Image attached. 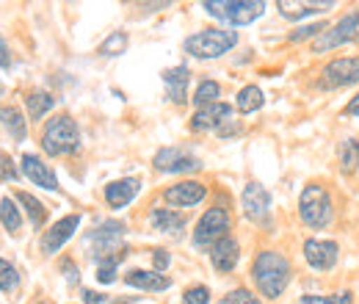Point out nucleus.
I'll return each mask as SVG.
<instances>
[{"label": "nucleus", "mask_w": 359, "mask_h": 304, "mask_svg": "<svg viewBox=\"0 0 359 304\" xmlns=\"http://www.w3.org/2000/svg\"><path fill=\"white\" fill-rule=\"evenodd\" d=\"M252 279L257 285V291L266 296V299H279L290 282V263L282 252H273L266 249L255 258L252 265Z\"/></svg>", "instance_id": "obj_1"}, {"label": "nucleus", "mask_w": 359, "mask_h": 304, "mask_svg": "<svg viewBox=\"0 0 359 304\" xmlns=\"http://www.w3.org/2000/svg\"><path fill=\"white\" fill-rule=\"evenodd\" d=\"M42 147L47 155H72L81 150V131L72 117L58 114L42 131Z\"/></svg>", "instance_id": "obj_2"}, {"label": "nucleus", "mask_w": 359, "mask_h": 304, "mask_svg": "<svg viewBox=\"0 0 359 304\" xmlns=\"http://www.w3.org/2000/svg\"><path fill=\"white\" fill-rule=\"evenodd\" d=\"M202 8L210 17L224 20L229 25H249L263 17L266 3L263 0H205Z\"/></svg>", "instance_id": "obj_3"}, {"label": "nucleus", "mask_w": 359, "mask_h": 304, "mask_svg": "<svg viewBox=\"0 0 359 304\" xmlns=\"http://www.w3.org/2000/svg\"><path fill=\"white\" fill-rule=\"evenodd\" d=\"M332 213H334V208H332V197H329V191L323 188V185H307L304 191H302V197H299V216L304 224H310L315 230H323V227H329L332 224Z\"/></svg>", "instance_id": "obj_4"}, {"label": "nucleus", "mask_w": 359, "mask_h": 304, "mask_svg": "<svg viewBox=\"0 0 359 304\" xmlns=\"http://www.w3.org/2000/svg\"><path fill=\"white\" fill-rule=\"evenodd\" d=\"M235 44H238L235 31L208 28V31H199V34L185 39V53H191L194 58H219V55H224L226 50H232Z\"/></svg>", "instance_id": "obj_5"}, {"label": "nucleus", "mask_w": 359, "mask_h": 304, "mask_svg": "<svg viewBox=\"0 0 359 304\" xmlns=\"http://www.w3.org/2000/svg\"><path fill=\"white\" fill-rule=\"evenodd\" d=\"M359 39V8L357 11H348L337 25L326 28L320 37L313 39V53H326V50H334L340 44H351Z\"/></svg>", "instance_id": "obj_6"}, {"label": "nucleus", "mask_w": 359, "mask_h": 304, "mask_svg": "<svg viewBox=\"0 0 359 304\" xmlns=\"http://www.w3.org/2000/svg\"><path fill=\"white\" fill-rule=\"evenodd\" d=\"M125 224L122 221H102L94 232L89 235V246H91V255L97 260L102 258H111V255H125L122 249V235H125Z\"/></svg>", "instance_id": "obj_7"}, {"label": "nucleus", "mask_w": 359, "mask_h": 304, "mask_svg": "<svg viewBox=\"0 0 359 304\" xmlns=\"http://www.w3.org/2000/svg\"><path fill=\"white\" fill-rule=\"evenodd\" d=\"M226 235H229V213L224 208H210L199 218V224L194 230V246H199V249L210 246L213 249V244H219Z\"/></svg>", "instance_id": "obj_8"}, {"label": "nucleus", "mask_w": 359, "mask_h": 304, "mask_svg": "<svg viewBox=\"0 0 359 304\" xmlns=\"http://www.w3.org/2000/svg\"><path fill=\"white\" fill-rule=\"evenodd\" d=\"M357 81H359V58H334L320 72V86L323 88H343L357 84Z\"/></svg>", "instance_id": "obj_9"}, {"label": "nucleus", "mask_w": 359, "mask_h": 304, "mask_svg": "<svg viewBox=\"0 0 359 304\" xmlns=\"http://www.w3.org/2000/svg\"><path fill=\"white\" fill-rule=\"evenodd\" d=\"M155 169L158 172H169V174H180V172H196L202 169L199 158H194L191 152L180 150V147H163L155 152Z\"/></svg>", "instance_id": "obj_10"}, {"label": "nucleus", "mask_w": 359, "mask_h": 304, "mask_svg": "<svg viewBox=\"0 0 359 304\" xmlns=\"http://www.w3.org/2000/svg\"><path fill=\"white\" fill-rule=\"evenodd\" d=\"M241 205H243V213H246L249 221H255V224H266V221H269L271 197L260 183H249V185L243 188Z\"/></svg>", "instance_id": "obj_11"}, {"label": "nucleus", "mask_w": 359, "mask_h": 304, "mask_svg": "<svg viewBox=\"0 0 359 304\" xmlns=\"http://www.w3.org/2000/svg\"><path fill=\"white\" fill-rule=\"evenodd\" d=\"M208 188L199 183V180H182L177 185H169L163 191V199L172 205V208H194L205 199Z\"/></svg>", "instance_id": "obj_12"}, {"label": "nucleus", "mask_w": 359, "mask_h": 304, "mask_svg": "<svg viewBox=\"0 0 359 304\" xmlns=\"http://www.w3.org/2000/svg\"><path fill=\"white\" fill-rule=\"evenodd\" d=\"M78 227H81V213H72V216H64L61 221H55L45 235H42V252L45 255H55L75 235Z\"/></svg>", "instance_id": "obj_13"}, {"label": "nucleus", "mask_w": 359, "mask_h": 304, "mask_svg": "<svg viewBox=\"0 0 359 304\" xmlns=\"http://www.w3.org/2000/svg\"><path fill=\"white\" fill-rule=\"evenodd\" d=\"M337 244L334 241H326V238H310L307 244H304V258L307 263L313 265L315 271H329V268H334V263H337Z\"/></svg>", "instance_id": "obj_14"}, {"label": "nucleus", "mask_w": 359, "mask_h": 304, "mask_svg": "<svg viewBox=\"0 0 359 304\" xmlns=\"http://www.w3.org/2000/svg\"><path fill=\"white\" fill-rule=\"evenodd\" d=\"M232 119V105L226 103H213V105H205L194 114L191 119V128L194 131H222L226 122Z\"/></svg>", "instance_id": "obj_15"}, {"label": "nucleus", "mask_w": 359, "mask_h": 304, "mask_svg": "<svg viewBox=\"0 0 359 304\" xmlns=\"http://www.w3.org/2000/svg\"><path fill=\"white\" fill-rule=\"evenodd\" d=\"M22 174H25L34 185H39V188L58 191V177L53 174V169L47 166L39 155H31V152H28V155H22Z\"/></svg>", "instance_id": "obj_16"}, {"label": "nucleus", "mask_w": 359, "mask_h": 304, "mask_svg": "<svg viewBox=\"0 0 359 304\" xmlns=\"http://www.w3.org/2000/svg\"><path fill=\"white\" fill-rule=\"evenodd\" d=\"M141 191V180H135V177H125V180H114V183H108L105 185V202L111 205V208H125V205H130L135 199V194Z\"/></svg>", "instance_id": "obj_17"}, {"label": "nucleus", "mask_w": 359, "mask_h": 304, "mask_svg": "<svg viewBox=\"0 0 359 304\" xmlns=\"http://www.w3.org/2000/svg\"><path fill=\"white\" fill-rule=\"evenodd\" d=\"M125 282L133 285L138 291H147V293H161V291H169L172 288V279L158 274V271H144V268H133L125 274Z\"/></svg>", "instance_id": "obj_18"}, {"label": "nucleus", "mask_w": 359, "mask_h": 304, "mask_svg": "<svg viewBox=\"0 0 359 304\" xmlns=\"http://www.w3.org/2000/svg\"><path fill=\"white\" fill-rule=\"evenodd\" d=\"M238 258H241V246L229 235L222 238L219 244H213V249H210V263L216 271H232L238 265Z\"/></svg>", "instance_id": "obj_19"}, {"label": "nucleus", "mask_w": 359, "mask_h": 304, "mask_svg": "<svg viewBox=\"0 0 359 304\" xmlns=\"http://www.w3.org/2000/svg\"><path fill=\"white\" fill-rule=\"evenodd\" d=\"M188 81H191V72H188V67H185V64L172 67V70H166V72H163V84H166V91H169L172 103L182 105V103L188 100Z\"/></svg>", "instance_id": "obj_20"}, {"label": "nucleus", "mask_w": 359, "mask_h": 304, "mask_svg": "<svg viewBox=\"0 0 359 304\" xmlns=\"http://www.w3.org/2000/svg\"><path fill=\"white\" fill-rule=\"evenodd\" d=\"M276 8H279V14L287 17V20H304V17H310V14H326L329 8H334V3H332V0H326V3H293V0H279Z\"/></svg>", "instance_id": "obj_21"}, {"label": "nucleus", "mask_w": 359, "mask_h": 304, "mask_svg": "<svg viewBox=\"0 0 359 304\" xmlns=\"http://www.w3.org/2000/svg\"><path fill=\"white\" fill-rule=\"evenodd\" d=\"M149 224H152V230H158V232H172V235H177L180 230L185 227V216L177 213V211H172V208H155V211L149 213Z\"/></svg>", "instance_id": "obj_22"}, {"label": "nucleus", "mask_w": 359, "mask_h": 304, "mask_svg": "<svg viewBox=\"0 0 359 304\" xmlns=\"http://www.w3.org/2000/svg\"><path fill=\"white\" fill-rule=\"evenodd\" d=\"M0 122H3V128H6V131L14 136V141H25L28 125H25V119H22L20 108H14V105L3 108V111H0Z\"/></svg>", "instance_id": "obj_23"}, {"label": "nucleus", "mask_w": 359, "mask_h": 304, "mask_svg": "<svg viewBox=\"0 0 359 304\" xmlns=\"http://www.w3.org/2000/svg\"><path fill=\"white\" fill-rule=\"evenodd\" d=\"M25 105H28V119L31 122H39L47 111L55 105V97H50L47 91H31L25 97Z\"/></svg>", "instance_id": "obj_24"}, {"label": "nucleus", "mask_w": 359, "mask_h": 304, "mask_svg": "<svg viewBox=\"0 0 359 304\" xmlns=\"http://www.w3.org/2000/svg\"><path fill=\"white\" fill-rule=\"evenodd\" d=\"M0 224H3V230H8L11 235H17V232H20V227H22L20 208L14 205V199H11V197H3V199H0Z\"/></svg>", "instance_id": "obj_25"}, {"label": "nucleus", "mask_w": 359, "mask_h": 304, "mask_svg": "<svg viewBox=\"0 0 359 304\" xmlns=\"http://www.w3.org/2000/svg\"><path fill=\"white\" fill-rule=\"evenodd\" d=\"M359 169V141L357 138H343L340 144V172L354 174Z\"/></svg>", "instance_id": "obj_26"}, {"label": "nucleus", "mask_w": 359, "mask_h": 304, "mask_svg": "<svg viewBox=\"0 0 359 304\" xmlns=\"http://www.w3.org/2000/svg\"><path fill=\"white\" fill-rule=\"evenodd\" d=\"M17 199L22 202V208H25V213H28V218H31L34 227H42V224H45L47 208L36 199V197H31L28 191H17Z\"/></svg>", "instance_id": "obj_27"}, {"label": "nucleus", "mask_w": 359, "mask_h": 304, "mask_svg": "<svg viewBox=\"0 0 359 304\" xmlns=\"http://www.w3.org/2000/svg\"><path fill=\"white\" fill-rule=\"evenodd\" d=\"M235 105H238L241 114H252V111L263 108V91H260L257 86H243L241 91H238Z\"/></svg>", "instance_id": "obj_28"}, {"label": "nucleus", "mask_w": 359, "mask_h": 304, "mask_svg": "<svg viewBox=\"0 0 359 304\" xmlns=\"http://www.w3.org/2000/svg\"><path fill=\"white\" fill-rule=\"evenodd\" d=\"M222 94V88L216 81H202L199 86H196V94H194V103L199 105V108H205V105H213V103H219L216 97Z\"/></svg>", "instance_id": "obj_29"}, {"label": "nucleus", "mask_w": 359, "mask_h": 304, "mask_svg": "<svg viewBox=\"0 0 359 304\" xmlns=\"http://www.w3.org/2000/svg\"><path fill=\"white\" fill-rule=\"evenodd\" d=\"M125 255H111V258H102V260H97V279L102 282V285H111L114 279H116V268H119V260H122Z\"/></svg>", "instance_id": "obj_30"}, {"label": "nucleus", "mask_w": 359, "mask_h": 304, "mask_svg": "<svg viewBox=\"0 0 359 304\" xmlns=\"http://www.w3.org/2000/svg\"><path fill=\"white\" fill-rule=\"evenodd\" d=\"M17 285H20V271L8 260L0 258V291L11 293V291H17Z\"/></svg>", "instance_id": "obj_31"}, {"label": "nucleus", "mask_w": 359, "mask_h": 304, "mask_svg": "<svg viewBox=\"0 0 359 304\" xmlns=\"http://www.w3.org/2000/svg\"><path fill=\"white\" fill-rule=\"evenodd\" d=\"M125 47H128V34L116 31V34H111L105 42L100 44V53L102 55H119V53H125Z\"/></svg>", "instance_id": "obj_32"}, {"label": "nucleus", "mask_w": 359, "mask_h": 304, "mask_svg": "<svg viewBox=\"0 0 359 304\" xmlns=\"http://www.w3.org/2000/svg\"><path fill=\"white\" fill-rule=\"evenodd\" d=\"M296 304H351V293H332V296H318V293H307Z\"/></svg>", "instance_id": "obj_33"}, {"label": "nucleus", "mask_w": 359, "mask_h": 304, "mask_svg": "<svg viewBox=\"0 0 359 304\" xmlns=\"http://www.w3.org/2000/svg\"><path fill=\"white\" fill-rule=\"evenodd\" d=\"M182 304H210V291L205 285H194L182 293Z\"/></svg>", "instance_id": "obj_34"}, {"label": "nucleus", "mask_w": 359, "mask_h": 304, "mask_svg": "<svg viewBox=\"0 0 359 304\" xmlns=\"http://www.w3.org/2000/svg\"><path fill=\"white\" fill-rule=\"evenodd\" d=\"M219 304H260V302H257V296H252V291H246V288H238V291L226 293V296Z\"/></svg>", "instance_id": "obj_35"}, {"label": "nucleus", "mask_w": 359, "mask_h": 304, "mask_svg": "<svg viewBox=\"0 0 359 304\" xmlns=\"http://www.w3.org/2000/svg\"><path fill=\"white\" fill-rule=\"evenodd\" d=\"M323 31H326V25H304V28H299V31L290 34V42H302L307 37H320Z\"/></svg>", "instance_id": "obj_36"}, {"label": "nucleus", "mask_w": 359, "mask_h": 304, "mask_svg": "<svg viewBox=\"0 0 359 304\" xmlns=\"http://www.w3.org/2000/svg\"><path fill=\"white\" fill-rule=\"evenodd\" d=\"M20 172L14 169V164H11V158L8 155H0V180H17Z\"/></svg>", "instance_id": "obj_37"}, {"label": "nucleus", "mask_w": 359, "mask_h": 304, "mask_svg": "<svg viewBox=\"0 0 359 304\" xmlns=\"http://www.w3.org/2000/svg\"><path fill=\"white\" fill-rule=\"evenodd\" d=\"M152 258H155V271H158V274L166 271V265H169V252H166V249H155Z\"/></svg>", "instance_id": "obj_38"}, {"label": "nucleus", "mask_w": 359, "mask_h": 304, "mask_svg": "<svg viewBox=\"0 0 359 304\" xmlns=\"http://www.w3.org/2000/svg\"><path fill=\"white\" fill-rule=\"evenodd\" d=\"M0 67H3V70L11 67V53H8V44H6L3 37H0Z\"/></svg>", "instance_id": "obj_39"}, {"label": "nucleus", "mask_w": 359, "mask_h": 304, "mask_svg": "<svg viewBox=\"0 0 359 304\" xmlns=\"http://www.w3.org/2000/svg\"><path fill=\"white\" fill-rule=\"evenodd\" d=\"M83 302L86 304H102L105 302V296H102V293H97V291H83Z\"/></svg>", "instance_id": "obj_40"}, {"label": "nucleus", "mask_w": 359, "mask_h": 304, "mask_svg": "<svg viewBox=\"0 0 359 304\" xmlns=\"http://www.w3.org/2000/svg\"><path fill=\"white\" fill-rule=\"evenodd\" d=\"M346 114H348V117H359V94L351 97V103L346 105Z\"/></svg>", "instance_id": "obj_41"}, {"label": "nucleus", "mask_w": 359, "mask_h": 304, "mask_svg": "<svg viewBox=\"0 0 359 304\" xmlns=\"http://www.w3.org/2000/svg\"><path fill=\"white\" fill-rule=\"evenodd\" d=\"M64 268L69 271V274H67V279H69V282H78V268H72V263L69 260L64 263Z\"/></svg>", "instance_id": "obj_42"}, {"label": "nucleus", "mask_w": 359, "mask_h": 304, "mask_svg": "<svg viewBox=\"0 0 359 304\" xmlns=\"http://www.w3.org/2000/svg\"><path fill=\"white\" fill-rule=\"evenodd\" d=\"M114 304H135V299H116Z\"/></svg>", "instance_id": "obj_43"}, {"label": "nucleus", "mask_w": 359, "mask_h": 304, "mask_svg": "<svg viewBox=\"0 0 359 304\" xmlns=\"http://www.w3.org/2000/svg\"><path fill=\"white\" fill-rule=\"evenodd\" d=\"M0 97H3V84H0ZM0 111H3V108H0Z\"/></svg>", "instance_id": "obj_44"}, {"label": "nucleus", "mask_w": 359, "mask_h": 304, "mask_svg": "<svg viewBox=\"0 0 359 304\" xmlns=\"http://www.w3.org/2000/svg\"><path fill=\"white\" fill-rule=\"evenodd\" d=\"M39 304H47V302H39Z\"/></svg>", "instance_id": "obj_45"}]
</instances>
